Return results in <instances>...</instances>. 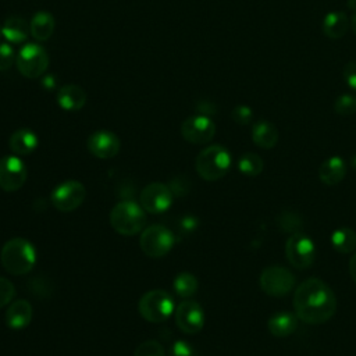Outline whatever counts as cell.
Wrapping results in <instances>:
<instances>
[{
    "mask_svg": "<svg viewBox=\"0 0 356 356\" xmlns=\"http://www.w3.org/2000/svg\"><path fill=\"white\" fill-rule=\"evenodd\" d=\"M293 312L306 324H323L337 310V298L331 286L320 278H307L293 293Z\"/></svg>",
    "mask_w": 356,
    "mask_h": 356,
    "instance_id": "obj_1",
    "label": "cell"
},
{
    "mask_svg": "<svg viewBox=\"0 0 356 356\" xmlns=\"http://www.w3.org/2000/svg\"><path fill=\"white\" fill-rule=\"evenodd\" d=\"M0 260L10 274L24 275L33 268L36 263V250L29 241L24 238H13L1 248Z\"/></svg>",
    "mask_w": 356,
    "mask_h": 356,
    "instance_id": "obj_2",
    "label": "cell"
},
{
    "mask_svg": "<svg viewBox=\"0 0 356 356\" xmlns=\"http://www.w3.org/2000/svg\"><path fill=\"white\" fill-rule=\"evenodd\" d=\"M231 167V154L221 145L204 147L195 160L196 172L204 181H217L222 178Z\"/></svg>",
    "mask_w": 356,
    "mask_h": 356,
    "instance_id": "obj_3",
    "label": "cell"
},
{
    "mask_svg": "<svg viewBox=\"0 0 356 356\" xmlns=\"http://www.w3.org/2000/svg\"><path fill=\"white\" fill-rule=\"evenodd\" d=\"M111 227L121 235H135L143 231L146 225V214L142 206L132 200L117 203L110 213Z\"/></svg>",
    "mask_w": 356,
    "mask_h": 356,
    "instance_id": "obj_4",
    "label": "cell"
},
{
    "mask_svg": "<svg viewBox=\"0 0 356 356\" xmlns=\"http://www.w3.org/2000/svg\"><path fill=\"white\" fill-rule=\"evenodd\" d=\"M174 307V299L163 289L149 291L138 302L139 314L150 323L165 321L172 314Z\"/></svg>",
    "mask_w": 356,
    "mask_h": 356,
    "instance_id": "obj_5",
    "label": "cell"
},
{
    "mask_svg": "<svg viewBox=\"0 0 356 356\" xmlns=\"http://www.w3.org/2000/svg\"><path fill=\"white\" fill-rule=\"evenodd\" d=\"M49 54L43 46L38 43H25L17 53V68L25 78H40L49 67Z\"/></svg>",
    "mask_w": 356,
    "mask_h": 356,
    "instance_id": "obj_6",
    "label": "cell"
},
{
    "mask_svg": "<svg viewBox=\"0 0 356 356\" xmlns=\"http://www.w3.org/2000/svg\"><path fill=\"white\" fill-rule=\"evenodd\" d=\"M174 234L159 224L143 228L139 239V246L142 252L153 259L165 256L174 246Z\"/></svg>",
    "mask_w": 356,
    "mask_h": 356,
    "instance_id": "obj_7",
    "label": "cell"
},
{
    "mask_svg": "<svg viewBox=\"0 0 356 356\" xmlns=\"http://www.w3.org/2000/svg\"><path fill=\"white\" fill-rule=\"evenodd\" d=\"M285 257L296 270L309 268L316 259L314 242L303 232L292 234L285 242Z\"/></svg>",
    "mask_w": 356,
    "mask_h": 356,
    "instance_id": "obj_8",
    "label": "cell"
},
{
    "mask_svg": "<svg viewBox=\"0 0 356 356\" xmlns=\"http://www.w3.org/2000/svg\"><path fill=\"white\" fill-rule=\"evenodd\" d=\"M259 282L264 293L270 296H285L295 288L296 278L286 267L274 264L261 271Z\"/></svg>",
    "mask_w": 356,
    "mask_h": 356,
    "instance_id": "obj_9",
    "label": "cell"
},
{
    "mask_svg": "<svg viewBox=\"0 0 356 356\" xmlns=\"http://www.w3.org/2000/svg\"><path fill=\"white\" fill-rule=\"evenodd\" d=\"M86 189L85 186L75 179L61 182L56 186L50 195L51 204L60 211H72L78 209L85 200Z\"/></svg>",
    "mask_w": 356,
    "mask_h": 356,
    "instance_id": "obj_10",
    "label": "cell"
},
{
    "mask_svg": "<svg viewBox=\"0 0 356 356\" xmlns=\"http://www.w3.org/2000/svg\"><path fill=\"white\" fill-rule=\"evenodd\" d=\"M174 200V193L171 192L170 186L161 182H152L146 185L140 195L139 202L145 211L152 214H160L170 209Z\"/></svg>",
    "mask_w": 356,
    "mask_h": 356,
    "instance_id": "obj_11",
    "label": "cell"
},
{
    "mask_svg": "<svg viewBox=\"0 0 356 356\" xmlns=\"http://www.w3.org/2000/svg\"><path fill=\"white\" fill-rule=\"evenodd\" d=\"M28 170L25 163L17 156L0 159V188L6 192L18 191L26 181Z\"/></svg>",
    "mask_w": 356,
    "mask_h": 356,
    "instance_id": "obj_12",
    "label": "cell"
},
{
    "mask_svg": "<svg viewBox=\"0 0 356 356\" xmlns=\"http://www.w3.org/2000/svg\"><path fill=\"white\" fill-rule=\"evenodd\" d=\"M216 134V124L204 114L188 117L181 125L182 138L195 145H203L210 142Z\"/></svg>",
    "mask_w": 356,
    "mask_h": 356,
    "instance_id": "obj_13",
    "label": "cell"
},
{
    "mask_svg": "<svg viewBox=\"0 0 356 356\" xmlns=\"http://www.w3.org/2000/svg\"><path fill=\"white\" fill-rule=\"evenodd\" d=\"M175 323L185 334H197L204 325V312L195 300H184L175 309Z\"/></svg>",
    "mask_w": 356,
    "mask_h": 356,
    "instance_id": "obj_14",
    "label": "cell"
},
{
    "mask_svg": "<svg viewBox=\"0 0 356 356\" xmlns=\"http://www.w3.org/2000/svg\"><path fill=\"white\" fill-rule=\"evenodd\" d=\"M88 150L97 159H111L120 152V139L115 134L100 129L93 132L86 142Z\"/></svg>",
    "mask_w": 356,
    "mask_h": 356,
    "instance_id": "obj_15",
    "label": "cell"
},
{
    "mask_svg": "<svg viewBox=\"0 0 356 356\" xmlns=\"http://www.w3.org/2000/svg\"><path fill=\"white\" fill-rule=\"evenodd\" d=\"M298 316L295 312H278L270 316L267 320V328L271 335L277 338H286L298 328Z\"/></svg>",
    "mask_w": 356,
    "mask_h": 356,
    "instance_id": "obj_16",
    "label": "cell"
},
{
    "mask_svg": "<svg viewBox=\"0 0 356 356\" xmlns=\"http://www.w3.org/2000/svg\"><path fill=\"white\" fill-rule=\"evenodd\" d=\"M346 175V164L342 157L331 156L320 164L318 179L327 185L332 186L339 184Z\"/></svg>",
    "mask_w": 356,
    "mask_h": 356,
    "instance_id": "obj_17",
    "label": "cell"
},
{
    "mask_svg": "<svg viewBox=\"0 0 356 356\" xmlns=\"http://www.w3.org/2000/svg\"><path fill=\"white\" fill-rule=\"evenodd\" d=\"M86 103V92L79 85H64L57 92V104L65 111H78Z\"/></svg>",
    "mask_w": 356,
    "mask_h": 356,
    "instance_id": "obj_18",
    "label": "cell"
},
{
    "mask_svg": "<svg viewBox=\"0 0 356 356\" xmlns=\"http://www.w3.org/2000/svg\"><path fill=\"white\" fill-rule=\"evenodd\" d=\"M32 306L25 299H18L13 302L6 310V324L11 330L25 328L32 318Z\"/></svg>",
    "mask_w": 356,
    "mask_h": 356,
    "instance_id": "obj_19",
    "label": "cell"
},
{
    "mask_svg": "<svg viewBox=\"0 0 356 356\" xmlns=\"http://www.w3.org/2000/svg\"><path fill=\"white\" fill-rule=\"evenodd\" d=\"M278 136L277 127L270 121L260 120L252 127V140L261 149H273L278 142Z\"/></svg>",
    "mask_w": 356,
    "mask_h": 356,
    "instance_id": "obj_20",
    "label": "cell"
},
{
    "mask_svg": "<svg viewBox=\"0 0 356 356\" xmlns=\"http://www.w3.org/2000/svg\"><path fill=\"white\" fill-rule=\"evenodd\" d=\"M31 35L29 24L19 15L8 17L3 24V36L11 44L24 43Z\"/></svg>",
    "mask_w": 356,
    "mask_h": 356,
    "instance_id": "obj_21",
    "label": "cell"
},
{
    "mask_svg": "<svg viewBox=\"0 0 356 356\" xmlns=\"http://www.w3.org/2000/svg\"><path fill=\"white\" fill-rule=\"evenodd\" d=\"M54 26H56V21L53 14L44 10L38 11L29 22L31 35L33 36V39L39 42H46L47 39H50V36L54 32Z\"/></svg>",
    "mask_w": 356,
    "mask_h": 356,
    "instance_id": "obj_22",
    "label": "cell"
},
{
    "mask_svg": "<svg viewBox=\"0 0 356 356\" xmlns=\"http://www.w3.org/2000/svg\"><path fill=\"white\" fill-rule=\"evenodd\" d=\"M39 145L36 134L28 128H21L10 136V149L18 156L31 154Z\"/></svg>",
    "mask_w": 356,
    "mask_h": 356,
    "instance_id": "obj_23",
    "label": "cell"
},
{
    "mask_svg": "<svg viewBox=\"0 0 356 356\" xmlns=\"http://www.w3.org/2000/svg\"><path fill=\"white\" fill-rule=\"evenodd\" d=\"M349 21L345 13L342 11H330L323 18V33L330 39H339L342 38L349 26Z\"/></svg>",
    "mask_w": 356,
    "mask_h": 356,
    "instance_id": "obj_24",
    "label": "cell"
},
{
    "mask_svg": "<svg viewBox=\"0 0 356 356\" xmlns=\"http://www.w3.org/2000/svg\"><path fill=\"white\" fill-rule=\"evenodd\" d=\"M331 245L339 253H352L356 250V231L349 227H339L331 234Z\"/></svg>",
    "mask_w": 356,
    "mask_h": 356,
    "instance_id": "obj_25",
    "label": "cell"
},
{
    "mask_svg": "<svg viewBox=\"0 0 356 356\" xmlns=\"http://www.w3.org/2000/svg\"><path fill=\"white\" fill-rule=\"evenodd\" d=\"M264 167L263 159L252 152H248L245 154H242L238 160V170L248 177H256L259 174H261Z\"/></svg>",
    "mask_w": 356,
    "mask_h": 356,
    "instance_id": "obj_26",
    "label": "cell"
},
{
    "mask_svg": "<svg viewBox=\"0 0 356 356\" xmlns=\"http://www.w3.org/2000/svg\"><path fill=\"white\" fill-rule=\"evenodd\" d=\"M174 291L181 298H191L197 291V278L188 273H179L174 280Z\"/></svg>",
    "mask_w": 356,
    "mask_h": 356,
    "instance_id": "obj_27",
    "label": "cell"
},
{
    "mask_svg": "<svg viewBox=\"0 0 356 356\" xmlns=\"http://www.w3.org/2000/svg\"><path fill=\"white\" fill-rule=\"evenodd\" d=\"M277 224H278L281 231L295 234V232H300L299 229L302 228L303 221H302L300 214H298V213H295L292 210H285V211H282L278 216Z\"/></svg>",
    "mask_w": 356,
    "mask_h": 356,
    "instance_id": "obj_28",
    "label": "cell"
},
{
    "mask_svg": "<svg viewBox=\"0 0 356 356\" xmlns=\"http://www.w3.org/2000/svg\"><path fill=\"white\" fill-rule=\"evenodd\" d=\"M334 110L339 115H352L356 113V96L343 93L334 102Z\"/></svg>",
    "mask_w": 356,
    "mask_h": 356,
    "instance_id": "obj_29",
    "label": "cell"
},
{
    "mask_svg": "<svg viewBox=\"0 0 356 356\" xmlns=\"http://www.w3.org/2000/svg\"><path fill=\"white\" fill-rule=\"evenodd\" d=\"M134 356H164V348L159 341H143L134 352Z\"/></svg>",
    "mask_w": 356,
    "mask_h": 356,
    "instance_id": "obj_30",
    "label": "cell"
},
{
    "mask_svg": "<svg viewBox=\"0 0 356 356\" xmlns=\"http://www.w3.org/2000/svg\"><path fill=\"white\" fill-rule=\"evenodd\" d=\"M17 60L15 50L11 43L1 42L0 43V71L8 70Z\"/></svg>",
    "mask_w": 356,
    "mask_h": 356,
    "instance_id": "obj_31",
    "label": "cell"
},
{
    "mask_svg": "<svg viewBox=\"0 0 356 356\" xmlns=\"http://www.w3.org/2000/svg\"><path fill=\"white\" fill-rule=\"evenodd\" d=\"M231 117H232V120L236 124L248 125L252 121V118H253V111H252V108L249 106L239 104V106L234 107V110L231 113Z\"/></svg>",
    "mask_w": 356,
    "mask_h": 356,
    "instance_id": "obj_32",
    "label": "cell"
},
{
    "mask_svg": "<svg viewBox=\"0 0 356 356\" xmlns=\"http://www.w3.org/2000/svg\"><path fill=\"white\" fill-rule=\"evenodd\" d=\"M15 293L13 282L4 277H0V307L8 305Z\"/></svg>",
    "mask_w": 356,
    "mask_h": 356,
    "instance_id": "obj_33",
    "label": "cell"
},
{
    "mask_svg": "<svg viewBox=\"0 0 356 356\" xmlns=\"http://www.w3.org/2000/svg\"><path fill=\"white\" fill-rule=\"evenodd\" d=\"M168 356H196L195 349L186 341H175L168 350Z\"/></svg>",
    "mask_w": 356,
    "mask_h": 356,
    "instance_id": "obj_34",
    "label": "cell"
},
{
    "mask_svg": "<svg viewBox=\"0 0 356 356\" xmlns=\"http://www.w3.org/2000/svg\"><path fill=\"white\" fill-rule=\"evenodd\" d=\"M343 81L352 90L356 92V60H350L345 64Z\"/></svg>",
    "mask_w": 356,
    "mask_h": 356,
    "instance_id": "obj_35",
    "label": "cell"
},
{
    "mask_svg": "<svg viewBox=\"0 0 356 356\" xmlns=\"http://www.w3.org/2000/svg\"><path fill=\"white\" fill-rule=\"evenodd\" d=\"M170 189L172 193L178 195V196H184L186 192H188V184L184 182V178L178 177V178H174L171 182H170Z\"/></svg>",
    "mask_w": 356,
    "mask_h": 356,
    "instance_id": "obj_36",
    "label": "cell"
},
{
    "mask_svg": "<svg viewBox=\"0 0 356 356\" xmlns=\"http://www.w3.org/2000/svg\"><path fill=\"white\" fill-rule=\"evenodd\" d=\"M196 227H197V220L193 216H185L181 220V228L184 231H193V229H196Z\"/></svg>",
    "mask_w": 356,
    "mask_h": 356,
    "instance_id": "obj_37",
    "label": "cell"
},
{
    "mask_svg": "<svg viewBox=\"0 0 356 356\" xmlns=\"http://www.w3.org/2000/svg\"><path fill=\"white\" fill-rule=\"evenodd\" d=\"M42 86L44 88V89H53L54 86H56V78H54V75H46V76H43L42 78Z\"/></svg>",
    "mask_w": 356,
    "mask_h": 356,
    "instance_id": "obj_38",
    "label": "cell"
},
{
    "mask_svg": "<svg viewBox=\"0 0 356 356\" xmlns=\"http://www.w3.org/2000/svg\"><path fill=\"white\" fill-rule=\"evenodd\" d=\"M349 274H350L353 282L356 284V250H355V253L352 254V257L349 260Z\"/></svg>",
    "mask_w": 356,
    "mask_h": 356,
    "instance_id": "obj_39",
    "label": "cell"
},
{
    "mask_svg": "<svg viewBox=\"0 0 356 356\" xmlns=\"http://www.w3.org/2000/svg\"><path fill=\"white\" fill-rule=\"evenodd\" d=\"M350 26H352V31L355 32L356 35V11H353L352 14V18H350Z\"/></svg>",
    "mask_w": 356,
    "mask_h": 356,
    "instance_id": "obj_40",
    "label": "cell"
},
{
    "mask_svg": "<svg viewBox=\"0 0 356 356\" xmlns=\"http://www.w3.org/2000/svg\"><path fill=\"white\" fill-rule=\"evenodd\" d=\"M348 7L353 11H356V0H348Z\"/></svg>",
    "mask_w": 356,
    "mask_h": 356,
    "instance_id": "obj_41",
    "label": "cell"
},
{
    "mask_svg": "<svg viewBox=\"0 0 356 356\" xmlns=\"http://www.w3.org/2000/svg\"><path fill=\"white\" fill-rule=\"evenodd\" d=\"M352 167L356 170V154L352 157Z\"/></svg>",
    "mask_w": 356,
    "mask_h": 356,
    "instance_id": "obj_42",
    "label": "cell"
},
{
    "mask_svg": "<svg viewBox=\"0 0 356 356\" xmlns=\"http://www.w3.org/2000/svg\"><path fill=\"white\" fill-rule=\"evenodd\" d=\"M3 36V25H0V38Z\"/></svg>",
    "mask_w": 356,
    "mask_h": 356,
    "instance_id": "obj_43",
    "label": "cell"
}]
</instances>
